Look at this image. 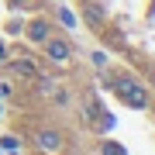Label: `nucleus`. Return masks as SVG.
I'll list each match as a JSON object with an SVG mask.
<instances>
[{
	"instance_id": "nucleus-8",
	"label": "nucleus",
	"mask_w": 155,
	"mask_h": 155,
	"mask_svg": "<svg viewBox=\"0 0 155 155\" xmlns=\"http://www.w3.org/2000/svg\"><path fill=\"white\" fill-rule=\"evenodd\" d=\"M59 21H62V24H69V28H72V24H76V17H72V14L66 11V7H62V11H59Z\"/></svg>"
},
{
	"instance_id": "nucleus-6",
	"label": "nucleus",
	"mask_w": 155,
	"mask_h": 155,
	"mask_svg": "<svg viewBox=\"0 0 155 155\" xmlns=\"http://www.w3.org/2000/svg\"><path fill=\"white\" fill-rule=\"evenodd\" d=\"M0 148H4V152H17V138H14V134H7V138H0Z\"/></svg>"
},
{
	"instance_id": "nucleus-9",
	"label": "nucleus",
	"mask_w": 155,
	"mask_h": 155,
	"mask_svg": "<svg viewBox=\"0 0 155 155\" xmlns=\"http://www.w3.org/2000/svg\"><path fill=\"white\" fill-rule=\"evenodd\" d=\"M86 17H90V24H100V21H104V17H100V7H90Z\"/></svg>"
},
{
	"instance_id": "nucleus-11",
	"label": "nucleus",
	"mask_w": 155,
	"mask_h": 155,
	"mask_svg": "<svg viewBox=\"0 0 155 155\" xmlns=\"http://www.w3.org/2000/svg\"><path fill=\"white\" fill-rule=\"evenodd\" d=\"M4 97H11V86H7V83H0V100H4Z\"/></svg>"
},
{
	"instance_id": "nucleus-12",
	"label": "nucleus",
	"mask_w": 155,
	"mask_h": 155,
	"mask_svg": "<svg viewBox=\"0 0 155 155\" xmlns=\"http://www.w3.org/2000/svg\"><path fill=\"white\" fill-rule=\"evenodd\" d=\"M7 4H11V7H21V4H24V0H7Z\"/></svg>"
},
{
	"instance_id": "nucleus-10",
	"label": "nucleus",
	"mask_w": 155,
	"mask_h": 155,
	"mask_svg": "<svg viewBox=\"0 0 155 155\" xmlns=\"http://www.w3.org/2000/svg\"><path fill=\"white\" fill-rule=\"evenodd\" d=\"M93 62H97L100 69H104V66H107V55H104V52H93Z\"/></svg>"
},
{
	"instance_id": "nucleus-5",
	"label": "nucleus",
	"mask_w": 155,
	"mask_h": 155,
	"mask_svg": "<svg viewBox=\"0 0 155 155\" xmlns=\"http://www.w3.org/2000/svg\"><path fill=\"white\" fill-rule=\"evenodd\" d=\"M11 66H14L17 76H35V62H31V59H14Z\"/></svg>"
},
{
	"instance_id": "nucleus-4",
	"label": "nucleus",
	"mask_w": 155,
	"mask_h": 155,
	"mask_svg": "<svg viewBox=\"0 0 155 155\" xmlns=\"http://www.w3.org/2000/svg\"><path fill=\"white\" fill-rule=\"evenodd\" d=\"M48 35H52L48 21H31V24H28V38H31V41H41V45H45Z\"/></svg>"
},
{
	"instance_id": "nucleus-3",
	"label": "nucleus",
	"mask_w": 155,
	"mask_h": 155,
	"mask_svg": "<svg viewBox=\"0 0 155 155\" xmlns=\"http://www.w3.org/2000/svg\"><path fill=\"white\" fill-rule=\"evenodd\" d=\"M45 52H48V59L52 62H69V45L62 41V38H45Z\"/></svg>"
},
{
	"instance_id": "nucleus-14",
	"label": "nucleus",
	"mask_w": 155,
	"mask_h": 155,
	"mask_svg": "<svg viewBox=\"0 0 155 155\" xmlns=\"http://www.w3.org/2000/svg\"><path fill=\"white\" fill-rule=\"evenodd\" d=\"M0 152H4V148H0Z\"/></svg>"
},
{
	"instance_id": "nucleus-7",
	"label": "nucleus",
	"mask_w": 155,
	"mask_h": 155,
	"mask_svg": "<svg viewBox=\"0 0 155 155\" xmlns=\"http://www.w3.org/2000/svg\"><path fill=\"white\" fill-rule=\"evenodd\" d=\"M104 155H124V152H121L117 141H107V145H104Z\"/></svg>"
},
{
	"instance_id": "nucleus-13",
	"label": "nucleus",
	"mask_w": 155,
	"mask_h": 155,
	"mask_svg": "<svg viewBox=\"0 0 155 155\" xmlns=\"http://www.w3.org/2000/svg\"><path fill=\"white\" fill-rule=\"evenodd\" d=\"M4 55H7V52H4V41H0V62H4Z\"/></svg>"
},
{
	"instance_id": "nucleus-2",
	"label": "nucleus",
	"mask_w": 155,
	"mask_h": 155,
	"mask_svg": "<svg viewBox=\"0 0 155 155\" xmlns=\"http://www.w3.org/2000/svg\"><path fill=\"white\" fill-rule=\"evenodd\" d=\"M35 145H38L45 155H55V152H62V134L55 127H41V131L35 134Z\"/></svg>"
},
{
	"instance_id": "nucleus-1",
	"label": "nucleus",
	"mask_w": 155,
	"mask_h": 155,
	"mask_svg": "<svg viewBox=\"0 0 155 155\" xmlns=\"http://www.w3.org/2000/svg\"><path fill=\"white\" fill-rule=\"evenodd\" d=\"M117 93H121V100H124L127 107H134V110H145V107H148V97H145V90L134 83V79H127V76L117 79Z\"/></svg>"
}]
</instances>
